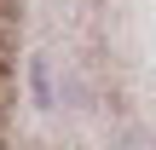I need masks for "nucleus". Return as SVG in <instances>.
<instances>
[{
  "mask_svg": "<svg viewBox=\"0 0 156 150\" xmlns=\"http://www.w3.org/2000/svg\"><path fill=\"white\" fill-rule=\"evenodd\" d=\"M29 87H35V104H52V81H46V58L29 64Z\"/></svg>",
  "mask_w": 156,
  "mask_h": 150,
  "instance_id": "obj_1",
  "label": "nucleus"
}]
</instances>
